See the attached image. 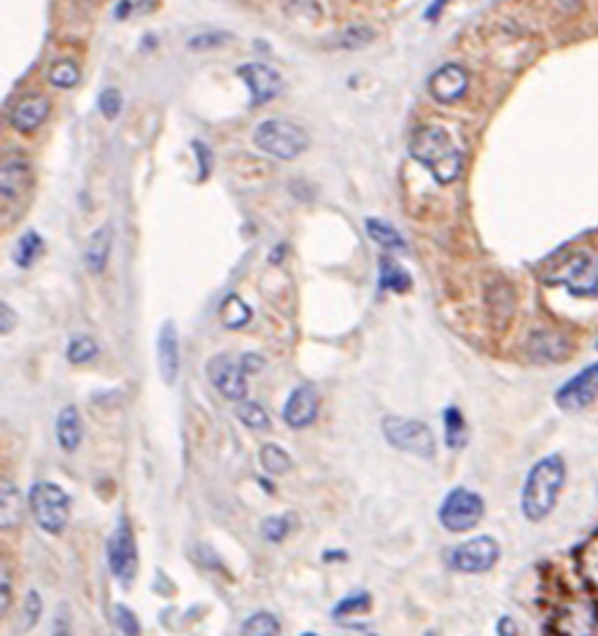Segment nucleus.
<instances>
[{
	"label": "nucleus",
	"mask_w": 598,
	"mask_h": 636,
	"mask_svg": "<svg viewBox=\"0 0 598 636\" xmlns=\"http://www.w3.org/2000/svg\"><path fill=\"white\" fill-rule=\"evenodd\" d=\"M240 636H281V623L273 612H254L243 620Z\"/></svg>",
	"instance_id": "obj_27"
},
{
	"label": "nucleus",
	"mask_w": 598,
	"mask_h": 636,
	"mask_svg": "<svg viewBox=\"0 0 598 636\" xmlns=\"http://www.w3.org/2000/svg\"><path fill=\"white\" fill-rule=\"evenodd\" d=\"M208 378H211L213 389L219 391L224 399H229V402H243L246 399V370L232 356H213L211 362H208Z\"/></svg>",
	"instance_id": "obj_12"
},
{
	"label": "nucleus",
	"mask_w": 598,
	"mask_h": 636,
	"mask_svg": "<svg viewBox=\"0 0 598 636\" xmlns=\"http://www.w3.org/2000/svg\"><path fill=\"white\" fill-rule=\"evenodd\" d=\"M41 612H44V599H41V593L38 591H30L27 593V599L25 604H22V615H19V631L22 634H27L30 628L36 626L38 620H41Z\"/></svg>",
	"instance_id": "obj_36"
},
{
	"label": "nucleus",
	"mask_w": 598,
	"mask_h": 636,
	"mask_svg": "<svg viewBox=\"0 0 598 636\" xmlns=\"http://www.w3.org/2000/svg\"><path fill=\"white\" fill-rule=\"evenodd\" d=\"M0 313H3V327H0V332H3V335H9L11 327H14V313H11L6 302L0 305Z\"/></svg>",
	"instance_id": "obj_47"
},
{
	"label": "nucleus",
	"mask_w": 598,
	"mask_h": 636,
	"mask_svg": "<svg viewBox=\"0 0 598 636\" xmlns=\"http://www.w3.org/2000/svg\"><path fill=\"white\" fill-rule=\"evenodd\" d=\"M496 636H518V626H515V620L512 618H499V623H496Z\"/></svg>",
	"instance_id": "obj_46"
},
{
	"label": "nucleus",
	"mask_w": 598,
	"mask_h": 636,
	"mask_svg": "<svg viewBox=\"0 0 598 636\" xmlns=\"http://www.w3.org/2000/svg\"><path fill=\"white\" fill-rule=\"evenodd\" d=\"M555 3H558V6H561L563 11H577V9H580L582 0H555Z\"/></svg>",
	"instance_id": "obj_49"
},
{
	"label": "nucleus",
	"mask_w": 598,
	"mask_h": 636,
	"mask_svg": "<svg viewBox=\"0 0 598 636\" xmlns=\"http://www.w3.org/2000/svg\"><path fill=\"white\" fill-rule=\"evenodd\" d=\"M240 367L246 370V375L264 370V356L262 354H243L240 356Z\"/></svg>",
	"instance_id": "obj_45"
},
{
	"label": "nucleus",
	"mask_w": 598,
	"mask_h": 636,
	"mask_svg": "<svg viewBox=\"0 0 598 636\" xmlns=\"http://www.w3.org/2000/svg\"><path fill=\"white\" fill-rule=\"evenodd\" d=\"M569 343L566 337H561L558 332H550V329H539L531 335L528 340V356L539 364H550V362H561L569 356Z\"/></svg>",
	"instance_id": "obj_17"
},
{
	"label": "nucleus",
	"mask_w": 598,
	"mask_h": 636,
	"mask_svg": "<svg viewBox=\"0 0 598 636\" xmlns=\"http://www.w3.org/2000/svg\"><path fill=\"white\" fill-rule=\"evenodd\" d=\"M442 424H445V445L450 451H458L467 445V421L461 416V410L456 405L445 407L442 413Z\"/></svg>",
	"instance_id": "obj_23"
},
{
	"label": "nucleus",
	"mask_w": 598,
	"mask_h": 636,
	"mask_svg": "<svg viewBox=\"0 0 598 636\" xmlns=\"http://www.w3.org/2000/svg\"><path fill=\"white\" fill-rule=\"evenodd\" d=\"M194 154H197V159H200V178H208L211 176V151L205 149V143L200 141H194Z\"/></svg>",
	"instance_id": "obj_43"
},
{
	"label": "nucleus",
	"mask_w": 598,
	"mask_h": 636,
	"mask_svg": "<svg viewBox=\"0 0 598 636\" xmlns=\"http://www.w3.org/2000/svg\"><path fill=\"white\" fill-rule=\"evenodd\" d=\"M410 154L423 168H429L431 176L440 184H453L464 170V154L453 143L448 130H442L437 124H426L421 130H415L413 141H410Z\"/></svg>",
	"instance_id": "obj_2"
},
{
	"label": "nucleus",
	"mask_w": 598,
	"mask_h": 636,
	"mask_svg": "<svg viewBox=\"0 0 598 636\" xmlns=\"http://www.w3.org/2000/svg\"><path fill=\"white\" fill-rule=\"evenodd\" d=\"M383 437L388 440L391 448L418 459H431L437 451V440L423 421L402 416H386L383 418Z\"/></svg>",
	"instance_id": "obj_5"
},
{
	"label": "nucleus",
	"mask_w": 598,
	"mask_h": 636,
	"mask_svg": "<svg viewBox=\"0 0 598 636\" xmlns=\"http://www.w3.org/2000/svg\"><path fill=\"white\" fill-rule=\"evenodd\" d=\"M286 9L291 14H299V17H318L321 14L316 0H286Z\"/></svg>",
	"instance_id": "obj_40"
},
{
	"label": "nucleus",
	"mask_w": 598,
	"mask_h": 636,
	"mask_svg": "<svg viewBox=\"0 0 598 636\" xmlns=\"http://www.w3.org/2000/svg\"><path fill=\"white\" fill-rule=\"evenodd\" d=\"M469 87V73L456 65V62H448L442 65L440 71H434V76L429 79V92L434 95V100L440 103H456V100L464 98V92Z\"/></svg>",
	"instance_id": "obj_15"
},
{
	"label": "nucleus",
	"mask_w": 598,
	"mask_h": 636,
	"mask_svg": "<svg viewBox=\"0 0 598 636\" xmlns=\"http://www.w3.org/2000/svg\"><path fill=\"white\" fill-rule=\"evenodd\" d=\"M97 343L92 340V337L87 335H79V337H73L71 343H68V351H65V356H68V362L73 364H87L92 362L97 356Z\"/></svg>",
	"instance_id": "obj_33"
},
{
	"label": "nucleus",
	"mask_w": 598,
	"mask_h": 636,
	"mask_svg": "<svg viewBox=\"0 0 598 636\" xmlns=\"http://www.w3.org/2000/svg\"><path fill=\"white\" fill-rule=\"evenodd\" d=\"M238 418H240V424L248 426V429H254V432H264V429H270V413L264 410L259 402H248V399H243L238 405Z\"/></svg>",
	"instance_id": "obj_30"
},
{
	"label": "nucleus",
	"mask_w": 598,
	"mask_h": 636,
	"mask_svg": "<svg viewBox=\"0 0 598 636\" xmlns=\"http://www.w3.org/2000/svg\"><path fill=\"white\" fill-rule=\"evenodd\" d=\"M596 348H598V343H596Z\"/></svg>",
	"instance_id": "obj_52"
},
{
	"label": "nucleus",
	"mask_w": 598,
	"mask_h": 636,
	"mask_svg": "<svg viewBox=\"0 0 598 636\" xmlns=\"http://www.w3.org/2000/svg\"><path fill=\"white\" fill-rule=\"evenodd\" d=\"M485 502L483 496L469 491V488H453L440 504V523L442 529L453 531V534H464L472 531L477 523L483 521Z\"/></svg>",
	"instance_id": "obj_6"
},
{
	"label": "nucleus",
	"mask_w": 598,
	"mask_h": 636,
	"mask_svg": "<svg viewBox=\"0 0 598 636\" xmlns=\"http://www.w3.org/2000/svg\"><path fill=\"white\" fill-rule=\"evenodd\" d=\"M563 483H566V464L558 453L539 459L528 469L526 483L520 491V510L526 515V521L539 523L553 513Z\"/></svg>",
	"instance_id": "obj_1"
},
{
	"label": "nucleus",
	"mask_w": 598,
	"mask_h": 636,
	"mask_svg": "<svg viewBox=\"0 0 598 636\" xmlns=\"http://www.w3.org/2000/svg\"><path fill=\"white\" fill-rule=\"evenodd\" d=\"M157 356H159V372L168 386H176L178 370H181V351H178V332L173 321H165L159 329L157 340Z\"/></svg>",
	"instance_id": "obj_16"
},
{
	"label": "nucleus",
	"mask_w": 598,
	"mask_h": 636,
	"mask_svg": "<svg viewBox=\"0 0 598 636\" xmlns=\"http://www.w3.org/2000/svg\"><path fill=\"white\" fill-rule=\"evenodd\" d=\"M240 79L246 81V87L251 89V103L254 106H264L273 98H278L283 89L281 73L264 65V62H248V65H240L238 68Z\"/></svg>",
	"instance_id": "obj_13"
},
{
	"label": "nucleus",
	"mask_w": 598,
	"mask_h": 636,
	"mask_svg": "<svg viewBox=\"0 0 598 636\" xmlns=\"http://www.w3.org/2000/svg\"><path fill=\"white\" fill-rule=\"evenodd\" d=\"M111 246H114V230L111 224L100 227L89 235L87 246H84V265L92 275H100L106 270L108 257H111Z\"/></svg>",
	"instance_id": "obj_20"
},
{
	"label": "nucleus",
	"mask_w": 598,
	"mask_h": 636,
	"mask_svg": "<svg viewBox=\"0 0 598 636\" xmlns=\"http://www.w3.org/2000/svg\"><path fill=\"white\" fill-rule=\"evenodd\" d=\"M81 81V71L73 65L71 60L54 62L49 68V84L57 89H73Z\"/></svg>",
	"instance_id": "obj_31"
},
{
	"label": "nucleus",
	"mask_w": 598,
	"mask_h": 636,
	"mask_svg": "<svg viewBox=\"0 0 598 636\" xmlns=\"http://www.w3.org/2000/svg\"><path fill=\"white\" fill-rule=\"evenodd\" d=\"M106 556L111 575L122 585H132V580L138 575V545H135V534H132L130 521L124 515L116 521L114 534L108 537Z\"/></svg>",
	"instance_id": "obj_7"
},
{
	"label": "nucleus",
	"mask_w": 598,
	"mask_h": 636,
	"mask_svg": "<svg viewBox=\"0 0 598 636\" xmlns=\"http://www.w3.org/2000/svg\"><path fill=\"white\" fill-rule=\"evenodd\" d=\"M577 569H580L582 580L598 591V531L590 539H585L582 548L577 550Z\"/></svg>",
	"instance_id": "obj_24"
},
{
	"label": "nucleus",
	"mask_w": 598,
	"mask_h": 636,
	"mask_svg": "<svg viewBox=\"0 0 598 636\" xmlns=\"http://www.w3.org/2000/svg\"><path fill=\"white\" fill-rule=\"evenodd\" d=\"M130 9H132V3H130V0H122V3H119V6H116V17L124 19V17H127V14H130Z\"/></svg>",
	"instance_id": "obj_50"
},
{
	"label": "nucleus",
	"mask_w": 598,
	"mask_h": 636,
	"mask_svg": "<svg viewBox=\"0 0 598 636\" xmlns=\"http://www.w3.org/2000/svg\"><path fill=\"white\" fill-rule=\"evenodd\" d=\"M259 464L267 475H286L291 469V456L283 451L278 442H267L259 451Z\"/></svg>",
	"instance_id": "obj_28"
},
{
	"label": "nucleus",
	"mask_w": 598,
	"mask_h": 636,
	"mask_svg": "<svg viewBox=\"0 0 598 636\" xmlns=\"http://www.w3.org/2000/svg\"><path fill=\"white\" fill-rule=\"evenodd\" d=\"M302 636H318V634H302Z\"/></svg>",
	"instance_id": "obj_51"
},
{
	"label": "nucleus",
	"mask_w": 598,
	"mask_h": 636,
	"mask_svg": "<svg viewBox=\"0 0 598 636\" xmlns=\"http://www.w3.org/2000/svg\"><path fill=\"white\" fill-rule=\"evenodd\" d=\"M291 526H294V521H291L289 513L270 515L262 521V537L267 542H283L291 534Z\"/></svg>",
	"instance_id": "obj_34"
},
{
	"label": "nucleus",
	"mask_w": 598,
	"mask_h": 636,
	"mask_svg": "<svg viewBox=\"0 0 598 636\" xmlns=\"http://www.w3.org/2000/svg\"><path fill=\"white\" fill-rule=\"evenodd\" d=\"M367 232H370V238L383 248H391V251H405L407 243L405 238L399 235V232L383 219H367Z\"/></svg>",
	"instance_id": "obj_29"
},
{
	"label": "nucleus",
	"mask_w": 598,
	"mask_h": 636,
	"mask_svg": "<svg viewBox=\"0 0 598 636\" xmlns=\"http://www.w3.org/2000/svg\"><path fill=\"white\" fill-rule=\"evenodd\" d=\"M114 623L122 636H141V620H138V615H135L127 604H116Z\"/></svg>",
	"instance_id": "obj_37"
},
{
	"label": "nucleus",
	"mask_w": 598,
	"mask_h": 636,
	"mask_svg": "<svg viewBox=\"0 0 598 636\" xmlns=\"http://www.w3.org/2000/svg\"><path fill=\"white\" fill-rule=\"evenodd\" d=\"M555 636H598V607L593 601H569L553 618Z\"/></svg>",
	"instance_id": "obj_11"
},
{
	"label": "nucleus",
	"mask_w": 598,
	"mask_h": 636,
	"mask_svg": "<svg viewBox=\"0 0 598 636\" xmlns=\"http://www.w3.org/2000/svg\"><path fill=\"white\" fill-rule=\"evenodd\" d=\"M254 143L264 154L278 159H297L308 149V133L286 119H264L254 133Z\"/></svg>",
	"instance_id": "obj_4"
},
{
	"label": "nucleus",
	"mask_w": 598,
	"mask_h": 636,
	"mask_svg": "<svg viewBox=\"0 0 598 636\" xmlns=\"http://www.w3.org/2000/svg\"><path fill=\"white\" fill-rule=\"evenodd\" d=\"M9 604H11V577H9L6 564H3V580H0V612H3V615L9 612Z\"/></svg>",
	"instance_id": "obj_44"
},
{
	"label": "nucleus",
	"mask_w": 598,
	"mask_h": 636,
	"mask_svg": "<svg viewBox=\"0 0 598 636\" xmlns=\"http://www.w3.org/2000/svg\"><path fill=\"white\" fill-rule=\"evenodd\" d=\"M46 116H49V100L41 95H27L11 111V127L17 133H33L44 124Z\"/></svg>",
	"instance_id": "obj_19"
},
{
	"label": "nucleus",
	"mask_w": 598,
	"mask_h": 636,
	"mask_svg": "<svg viewBox=\"0 0 598 636\" xmlns=\"http://www.w3.org/2000/svg\"><path fill=\"white\" fill-rule=\"evenodd\" d=\"M372 607V596L367 591H356V593H348L345 599H340L332 615L335 618H345V615H356V612H370Z\"/></svg>",
	"instance_id": "obj_35"
},
{
	"label": "nucleus",
	"mask_w": 598,
	"mask_h": 636,
	"mask_svg": "<svg viewBox=\"0 0 598 636\" xmlns=\"http://www.w3.org/2000/svg\"><path fill=\"white\" fill-rule=\"evenodd\" d=\"M372 38H375V30L367 25H353L340 36V44L345 49H361V46H370Z\"/></svg>",
	"instance_id": "obj_38"
},
{
	"label": "nucleus",
	"mask_w": 598,
	"mask_h": 636,
	"mask_svg": "<svg viewBox=\"0 0 598 636\" xmlns=\"http://www.w3.org/2000/svg\"><path fill=\"white\" fill-rule=\"evenodd\" d=\"M0 526L9 531L19 521V494L17 488L11 486L9 480H3V494H0Z\"/></svg>",
	"instance_id": "obj_32"
},
{
	"label": "nucleus",
	"mask_w": 598,
	"mask_h": 636,
	"mask_svg": "<svg viewBox=\"0 0 598 636\" xmlns=\"http://www.w3.org/2000/svg\"><path fill=\"white\" fill-rule=\"evenodd\" d=\"M97 108H100V114L106 116L114 122L116 116L122 114V95H119V89L108 87L100 92V98H97Z\"/></svg>",
	"instance_id": "obj_39"
},
{
	"label": "nucleus",
	"mask_w": 598,
	"mask_h": 636,
	"mask_svg": "<svg viewBox=\"0 0 598 636\" xmlns=\"http://www.w3.org/2000/svg\"><path fill=\"white\" fill-rule=\"evenodd\" d=\"M49 636H73L68 607H60V612H57V618H54V623H52V631H49Z\"/></svg>",
	"instance_id": "obj_41"
},
{
	"label": "nucleus",
	"mask_w": 598,
	"mask_h": 636,
	"mask_svg": "<svg viewBox=\"0 0 598 636\" xmlns=\"http://www.w3.org/2000/svg\"><path fill=\"white\" fill-rule=\"evenodd\" d=\"M41 254H44V238L36 230H27L14 246V265L22 267V270L33 267Z\"/></svg>",
	"instance_id": "obj_25"
},
{
	"label": "nucleus",
	"mask_w": 598,
	"mask_h": 636,
	"mask_svg": "<svg viewBox=\"0 0 598 636\" xmlns=\"http://www.w3.org/2000/svg\"><path fill=\"white\" fill-rule=\"evenodd\" d=\"M598 397V362L588 364L585 370H580L574 378L563 383L561 389L555 391V405L566 410V413H577L593 405Z\"/></svg>",
	"instance_id": "obj_10"
},
{
	"label": "nucleus",
	"mask_w": 598,
	"mask_h": 636,
	"mask_svg": "<svg viewBox=\"0 0 598 636\" xmlns=\"http://www.w3.org/2000/svg\"><path fill=\"white\" fill-rule=\"evenodd\" d=\"M30 513L46 534H60L71 521V496L65 494L57 483L38 480L30 488Z\"/></svg>",
	"instance_id": "obj_3"
},
{
	"label": "nucleus",
	"mask_w": 598,
	"mask_h": 636,
	"mask_svg": "<svg viewBox=\"0 0 598 636\" xmlns=\"http://www.w3.org/2000/svg\"><path fill=\"white\" fill-rule=\"evenodd\" d=\"M221 321L229 329L246 327L248 321H251V308H248L243 297H238V294H227L224 302H221Z\"/></svg>",
	"instance_id": "obj_26"
},
{
	"label": "nucleus",
	"mask_w": 598,
	"mask_h": 636,
	"mask_svg": "<svg viewBox=\"0 0 598 636\" xmlns=\"http://www.w3.org/2000/svg\"><path fill=\"white\" fill-rule=\"evenodd\" d=\"M318 416V394L310 383H302L291 391L286 405H283V421L291 429H305L316 421Z\"/></svg>",
	"instance_id": "obj_14"
},
{
	"label": "nucleus",
	"mask_w": 598,
	"mask_h": 636,
	"mask_svg": "<svg viewBox=\"0 0 598 636\" xmlns=\"http://www.w3.org/2000/svg\"><path fill=\"white\" fill-rule=\"evenodd\" d=\"M378 286H380V292L405 294V292H410V286H413V278H410V273H407L405 267L399 265V262H391L388 257H383V259H380Z\"/></svg>",
	"instance_id": "obj_22"
},
{
	"label": "nucleus",
	"mask_w": 598,
	"mask_h": 636,
	"mask_svg": "<svg viewBox=\"0 0 598 636\" xmlns=\"http://www.w3.org/2000/svg\"><path fill=\"white\" fill-rule=\"evenodd\" d=\"M550 283H561L574 297H598V257L590 251H580L561 265V270L547 278Z\"/></svg>",
	"instance_id": "obj_8"
},
{
	"label": "nucleus",
	"mask_w": 598,
	"mask_h": 636,
	"mask_svg": "<svg viewBox=\"0 0 598 636\" xmlns=\"http://www.w3.org/2000/svg\"><path fill=\"white\" fill-rule=\"evenodd\" d=\"M54 434H57V445H60L62 451H79L81 437H84V426H81V413L76 407H62L60 416H57V426H54Z\"/></svg>",
	"instance_id": "obj_21"
},
{
	"label": "nucleus",
	"mask_w": 598,
	"mask_h": 636,
	"mask_svg": "<svg viewBox=\"0 0 598 636\" xmlns=\"http://www.w3.org/2000/svg\"><path fill=\"white\" fill-rule=\"evenodd\" d=\"M30 165L22 159H6L3 170H0V197H3V208H9L19 195H25V189H30Z\"/></svg>",
	"instance_id": "obj_18"
},
{
	"label": "nucleus",
	"mask_w": 598,
	"mask_h": 636,
	"mask_svg": "<svg viewBox=\"0 0 598 636\" xmlns=\"http://www.w3.org/2000/svg\"><path fill=\"white\" fill-rule=\"evenodd\" d=\"M450 566L464 575H483L499 561V542L493 537H475L450 550Z\"/></svg>",
	"instance_id": "obj_9"
},
{
	"label": "nucleus",
	"mask_w": 598,
	"mask_h": 636,
	"mask_svg": "<svg viewBox=\"0 0 598 636\" xmlns=\"http://www.w3.org/2000/svg\"><path fill=\"white\" fill-rule=\"evenodd\" d=\"M445 3H448V0H434L429 6V11H426V19H437V14L445 9Z\"/></svg>",
	"instance_id": "obj_48"
},
{
	"label": "nucleus",
	"mask_w": 598,
	"mask_h": 636,
	"mask_svg": "<svg viewBox=\"0 0 598 636\" xmlns=\"http://www.w3.org/2000/svg\"><path fill=\"white\" fill-rule=\"evenodd\" d=\"M229 36H224V33H211V36H194L192 41H189V46L192 49H208V46H221V44H227Z\"/></svg>",
	"instance_id": "obj_42"
}]
</instances>
